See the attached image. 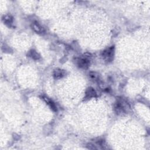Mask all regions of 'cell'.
<instances>
[{
  "instance_id": "1",
  "label": "cell",
  "mask_w": 150,
  "mask_h": 150,
  "mask_svg": "<svg viewBox=\"0 0 150 150\" xmlns=\"http://www.w3.org/2000/svg\"><path fill=\"white\" fill-rule=\"evenodd\" d=\"M130 107L128 103L122 98L118 99L114 104V109L117 115H122L127 113Z\"/></svg>"
},
{
  "instance_id": "2",
  "label": "cell",
  "mask_w": 150,
  "mask_h": 150,
  "mask_svg": "<svg viewBox=\"0 0 150 150\" xmlns=\"http://www.w3.org/2000/svg\"><path fill=\"white\" fill-rule=\"evenodd\" d=\"M90 54L86 56L84 54L83 56L79 57L75 59V63L81 69H87L90 65Z\"/></svg>"
},
{
  "instance_id": "3",
  "label": "cell",
  "mask_w": 150,
  "mask_h": 150,
  "mask_svg": "<svg viewBox=\"0 0 150 150\" xmlns=\"http://www.w3.org/2000/svg\"><path fill=\"white\" fill-rule=\"evenodd\" d=\"M114 56V47L111 46L103 51L101 53L102 59L107 63L112 61Z\"/></svg>"
},
{
  "instance_id": "4",
  "label": "cell",
  "mask_w": 150,
  "mask_h": 150,
  "mask_svg": "<svg viewBox=\"0 0 150 150\" xmlns=\"http://www.w3.org/2000/svg\"><path fill=\"white\" fill-rule=\"evenodd\" d=\"M97 96V93L96 90L91 87H89L87 88L85 92V96L84 99L85 100H88L92 98H94Z\"/></svg>"
},
{
  "instance_id": "5",
  "label": "cell",
  "mask_w": 150,
  "mask_h": 150,
  "mask_svg": "<svg viewBox=\"0 0 150 150\" xmlns=\"http://www.w3.org/2000/svg\"><path fill=\"white\" fill-rule=\"evenodd\" d=\"M66 75V71L64 70L57 68L55 69L53 72V76L55 79H60Z\"/></svg>"
},
{
  "instance_id": "6",
  "label": "cell",
  "mask_w": 150,
  "mask_h": 150,
  "mask_svg": "<svg viewBox=\"0 0 150 150\" xmlns=\"http://www.w3.org/2000/svg\"><path fill=\"white\" fill-rule=\"evenodd\" d=\"M32 29L37 33H43L45 32V29L38 22H34L31 24Z\"/></svg>"
},
{
  "instance_id": "7",
  "label": "cell",
  "mask_w": 150,
  "mask_h": 150,
  "mask_svg": "<svg viewBox=\"0 0 150 150\" xmlns=\"http://www.w3.org/2000/svg\"><path fill=\"white\" fill-rule=\"evenodd\" d=\"M2 19L4 23L6 25H7L9 27H11L12 26L13 19V17L11 15H9V14L5 15L2 16Z\"/></svg>"
},
{
  "instance_id": "8",
  "label": "cell",
  "mask_w": 150,
  "mask_h": 150,
  "mask_svg": "<svg viewBox=\"0 0 150 150\" xmlns=\"http://www.w3.org/2000/svg\"><path fill=\"white\" fill-rule=\"evenodd\" d=\"M88 75L91 80L94 82H98L100 80V76L97 72L90 71Z\"/></svg>"
},
{
  "instance_id": "9",
  "label": "cell",
  "mask_w": 150,
  "mask_h": 150,
  "mask_svg": "<svg viewBox=\"0 0 150 150\" xmlns=\"http://www.w3.org/2000/svg\"><path fill=\"white\" fill-rule=\"evenodd\" d=\"M28 56L34 60H39L40 58V55L35 50H30L28 53Z\"/></svg>"
},
{
  "instance_id": "10",
  "label": "cell",
  "mask_w": 150,
  "mask_h": 150,
  "mask_svg": "<svg viewBox=\"0 0 150 150\" xmlns=\"http://www.w3.org/2000/svg\"><path fill=\"white\" fill-rule=\"evenodd\" d=\"M43 100L46 103V104H47V105L50 107V108L54 111H57V108L54 104V103L49 98H48L46 97H42Z\"/></svg>"
},
{
  "instance_id": "11",
  "label": "cell",
  "mask_w": 150,
  "mask_h": 150,
  "mask_svg": "<svg viewBox=\"0 0 150 150\" xmlns=\"http://www.w3.org/2000/svg\"><path fill=\"white\" fill-rule=\"evenodd\" d=\"M87 148L88 149H98V147L97 146V145H96L95 144H92V143L88 144L87 145Z\"/></svg>"
}]
</instances>
